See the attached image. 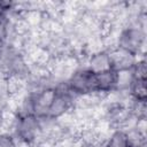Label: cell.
Wrapping results in <instances>:
<instances>
[{
	"instance_id": "6da1fadb",
	"label": "cell",
	"mask_w": 147,
	"mask_h": 147,
	"mask_svg": "<svg viewBox=\"0 0 147 147\" xmlns=\"http://www.w3.org/2000/svg\"><path fill=\"white\" fill-rule=\"evenodd\" d=\"M13 127L14 137L18 144L31 147L42 133V119L33 114H17L14 117Z\"/></svg>"
},
{
	"instance_id": "7a4b0ae2",
	"label": "cell",
	"mask_w": 147,
	"mask_h": 147,
	"mask_svg": "<svg viewBox=\"0 0 147 147\" xmlns=\"http://www.w3.org/2000/svg\"><path fill=\"white\" fill-rule=\"evenodd\" d=\"M68 90L75 96H87L96 94L95 91V74L87 67H79L71 71L64 80Z\"/></svg>"
},
{
	"instance_id": "3957f363",
	"label": "cell",
	"mask_w": 147,
	"mask_h": 147,
	"mask_svg": "<svg viewBox=\"0 0 147 147\" xmlns=\"http://www.w3.org/2000/svg\"><path fill=\"white\" fill-rule=\"evenodd\" d=\"M75 106V95L68 90L65 82L55 86V95L51 103L47 119L56 121L67 116Z\"/></svg>"
},
{
	"instance_id": "277c9868",
	"label": "cell",
	"mask_w": 147,
	"mask_h": 147,
	"mask_svg": "<svg viewBox=\"0 0 147 147\" xmlns=\"http://www.w3.org/2000/svg\"><path fill=\"white\" fill-rule=\"evenodd\" d=\"M145 28L139 22L124 28L117 39V47L129 51L136 55H140L145 46Z\"/></svg>"
},
{
	"instance_id": "5b68a950",
	"label": "cell",
	"mask_w": 147,
	"mask_h": 147,
	"mask_svg": "<svg viewBox=\"0 0 147 147\" xmlns=\"http://www.w3.org/2000/svg\"><path fill=\"white\" fill-rule=\"evenodd\" d=\"M109 56L111 61V68L115 71H124V70H131L133 69L134 64L137 63L139 56L125 51L123 48H119L117 46L110 48Z\"/></svg>"
},
{
	"instance_id": "8992f818",
	"label": "cell",
	"mask_w": 147,
	"mask_h": 147,
	"mask_svg": "<svg viewBox=\"0 0 147 147\" xmlns=\"http://www.w3.org/2000/svg\"><path fill=\"white\" fill-rule=\"evenodd\" d=\"M85 67H87L92 72L99 74L107 70H111V61L109 56V52L106 49L94 51L92 54L87 56V61Z\"/></svg>"
},
{
	"instance_id": "52a82bcc",
	"label": "cell",
	"mask_w": 147,
	"mask_h": 147,
	"mask_svg": "<svg viewBox=\"0 0 147 147\" xmlns=\"http://www.w3.org/2000/svg\"><path fill=\"white\" fill-rule=\"evenodd\" d=\"M117 72L115 70H107L95 74V91L99 95H108L116 90Z\"/></svg>"
},
{
	"instance_id": "ba28073f",
	"label": "cell",
	"mask_w": 147,
	"mask_h": 147,
	"mask_svg": "<svg viewBox=\"0 0 147 147\" xmlns=\"http://www.w3.org/2000/svg\"><path fill=\"white\" fill-rule=\"evenodd\" d=\"M101 147H133V142L125 129H116L105 138Z\"/></svg>"
},
{
	"instance_id": "9c48e42d",
	"label": "cell",
	"mask_w": 147,
	"mask_h": 147,
	"mask_svg": "<svg viewBox=\"0 0 147 147\" xmlns=\"http://www.w3.org/2000/svg\"><path fill=\"white\" fill-rule=\"evenodd\" d=\"M129 94L133 102H146V99H147L146 79L133 78L129 87Z\"/></svg>"
},
{
	"instance_id": "30bf717a",
	"label": "cell",
	"mask_w": 147,
	"mask_h": 147,
	"mask_svg": "<svg viewBox=\"0 0 147 147\" xmlns=\"http://www.w3.org/2000/svg\"><path fill=\"white\" fill-rule=\"evenodd\" d=\"M0 147H18V141L11 133H0Z\"/></svg>"
},
{
	"instance_id": "8fae6325",
	"label": "cell",
	"mask_w": 147,
	"mask_h": 147,
	"mask_svg": "<svg viewBox=\"0 0 147 147\" xmlns=\"http://www.w3.org/2000/svg\"><path fill=\"white\" fill-rule=\"evenodd\" d=\"M14 9V3L7 2V1H1L0 0V18L6 16L10 10Z\"/></svg>"
}]
</instances>
